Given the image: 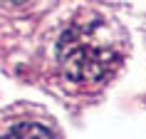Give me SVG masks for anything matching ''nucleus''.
I'll use <instances>...</instances> for the list:
<instances>
[{
    "mask_svg": "<svg viewBox=\"0 0 146 139\" xmlns=\"http://www.w3.org/2000/svg\"><path fill=\"white\" fill-rule=\"evenodd\" d=\"M0 139H52V134H50V129L42 127V124L23 122V124H15L10 132H5Z\"/></svg>",
    "mask_w": 146,
    "mask_h": 139,
    "instance_id": "nucleus-2",
    "label": "nucleus"
},
{
    "mask_svg": "<svg viewBox=\"0 0 146 139\" xmlns=\"http://www.w3.org/2000/svg\"><path fill=\"white\" fill-rule=\"evenodd\" d=\"M60 67L72 82L77 85H94L104 80L116 65V52L107 42L92 35L89 27H69L60 37L57 45Z\"/></svg>",
    "mask_w": 146,
    "mask_h": 139,
    "instance_id": "nucleus-1",
    "label": "nucleus"
},
{
    "mask_svg": "<svg viewBox=\"0 0 146 139\" xmlns=\"http://www.w3.org/2000/svg\"><path fill=\"white\" fill-rule=\"evenodd\" d=\"M0 3H23V0H0Z\"/></svg>",
    "mask_w": 146,
    "mask_h": 139,
    "instance_id": "nucleus-3",
    "label": "nucleus"
}]
</instances>
